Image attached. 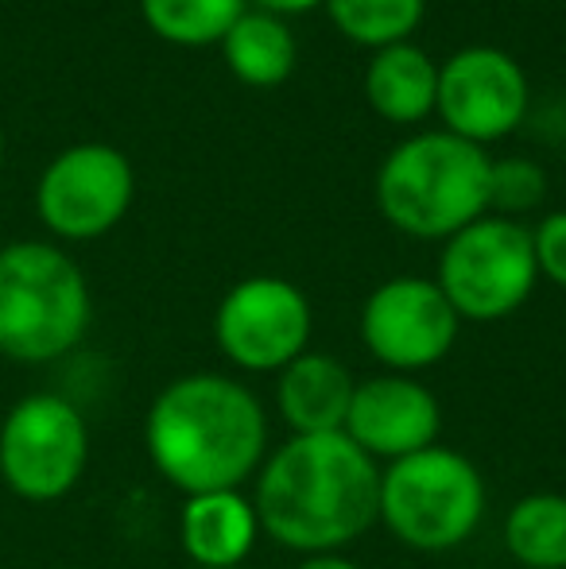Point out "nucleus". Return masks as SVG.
<instances>
[{"mask_svg":"<svg viewBox=\"0 0 566 569\" xmlns=\"http://www.w3.org/2000/svg\"><path fill=\"white\" fill-rule=\"evenodd\" d=\"M249 0H140V12L159 39L179 47L221 43Z\"/></svg>","mask_w":566,"mask_h":569,"instance_id":"a211bd4d","label":"nucleus"},{"mask_svg":"<svg viewBox=\"0 0 566 569\" xmlns=\"http://www.w3.org/2000/svg\"><path fill=\"white\" fill-rule=\"evenodd\" d=\"M489 151L454 132L396 143L377 171V210L419 240H450L489 213Z\"/></svg>","mask_w":566,"mask_h":569,"instance_id":"7ed1b4c3","label":"nucleus"},{"mask_svg":"<svg viewBox=\"0 0 566 569\" xmlns=\"http://www.w3.org/2000/svg\"><path fill=\"white\" fill-rule=\"evenodd\" d=\"M505 550L524 569H566V496H520L505 519Z\"/></svg>","mask_w":566,"mask_h":569,"instance_id":"f3484780","label":"nucleus"},{"mask_svg":"<svg viewBox=\"0 0 566 569\" xmlns=\"http://www.w3.org/2000/svg\"><path fill=\"white\" fill-rule=\"evenodd\" d=\"M137 194L132 163L109 143L67 148L39 179V218L67 240H93L129 213Z\"/></svg>","mask_w":566,"mask_h":569,"instance_id":"9d476101","label":"nucleus"},{"mask_svg":"<svg viewBox=\"0 0 566 569\" xmlns=\"http://www.w3.org/2000/svg\"><path fill=\"white\" fill-rule=\"evenodd\" d=\"M461 330V318L446 302L443 287L424 276L385 279L361 307V341L388 372L416 376L446 360Z\"/></svg>","mask_w":566,"mask_h":569,"instance_id":"1a4fd4ad","label":"nucleus"},{"mask_svg":"<svg viewBox=\"0 0 566 569\" xmlns=\"http://www.w3.org/2000/svg\"><path fill=\"white\" fill-rule=\"evenodd\" d=\"M547 198V174L539 163L520 156L508 159H493L489 167V210L497 218H513L516 213L536 210L539 202Z\"/></svg>","mask_w":566,"mask_h":569,"instance_id":"aec40b11","label":"nucleus"},{"mask_svg":"<svg viewBox=\"0 0 566 569\" xmlns=\"http://www.w3.org/2000/svg\"><path fill=\"white\" fill-rule=\"evenodd\" d=\"M90 461V427L62 396H28L0 427V477L31 503L62 500Z\"/></svg>","mask_w":566,"mask_h":569,"instance_id":"0eeeda50","label":"nucleus"},{"mask_svg":"<svg viewBox=\"0 0 566 569\" xmlns=\"http://www.w3.org/2000/svg\"><path fill=\"white\" fill-rule=\"evenodd\" d=\"M532 248H536V268L544 279L566 291V210H555L532 229Z\"/></svg>","mask_w":566,"mask_h":569,"instance_id":"412c9836","label":"nucleus"},{"mask_svg":"<svg viewBox=\"0 0 566 569\" xmlns=\"http://www.w3.org/2000/svg\"><path fill=\"white\" fill-rule=\"evenodd\" d=\"M260 535L295 555H338L380 519V465L346 435H291L260 465Z\"/></svg>","mask_w":566,"mask_h":569,"instance_id":"f257e3e1","label":"nucleus"},{"mask_svg":"<svg viewBox=\"0 0 566 569\" xmlns=\"http://www.w3.org/2000/svg\"><path fill=\"white\" fill-rule=\"evenodd\" d=\"M322 4L341 36L373 51L408 43L427 12V0H322Z\"/></svg>","mask_w":566,"mask_h":569,"instance_id":"6ab92c4d","label":"nucleus"},{"mask_svg":"<svg viewBox=\"0 0 566 569\" xmlns=\"http://www.w3.org/2000/svg\"><path fill=\"white\" fill-rule=\"evenodd\" d=\"M354 388V372L338 357L307 349L276 372V411L291 435H341Z\"/></svg>","mask_w":566,"mask_h":569,"instance_id":"ddd939ff","label":"nucleus"},{"mask_svg":"<svg viewBox=\"0 0 566 569\" xmlns=\"http://www.w3.org/2000/svg\"><path fill=\"white\" fill-rule=\"evenodd\" d=\"M260 539V519L241 488L187 496L179 516V542L198 569H241Z\"/></svg>","mask_w":566,"mask_h":569,"instance_id":"4468645a","label":"nucleus"},{"mask_svg":"<svg viewBox=\"0 0 566 569\" xmlns=\"http://www.w3.org/2000/svg\"><path fill=\"white\" fill-rule=\"evenodd\" d=\"M260 12H272V16H299V12H310L318 8L322 0H252Z\"/></svg>","mask_w":566,"mask_h":569,"instance_id":"4be33fe9","label":"nucleus"},{"mask_svg":"<svg viewBox=\"0 0 566 569\" xmlns=\"http://www.w3.org/2000/svg\"><path fill=\"white\" fill-rule=\"evenodd\" d=\"M143 446L159 477L179 492H226L265 465L268 415L241 380L190 372L151 399Z\"/></svg>","mask_w":566,"mask_h":569,"instance_id":"f03ea898","label":"nucleus"},{"mask_svg":"<svg viewBox=\"0 0 566 569\" xmlns=\"http://www.w3.org/2000/svg\"><path fill=\"white\" fill-rule=\"evenodd\" d=\"M295 54H299V43L284 16L260 12V8H245L241 20L221 39V59H226L229 74L257 90L284 86L295 70Z\"/></svg>","mask_w":566,"mask_h":569,"instance_id":"dca6fc26","label":"nucleus"},{"mask_svg":"<svg viewBox=\"0 0 566 569\" xmlns=\"http://www.w3.org/2000/svg\"><path fill=\"white\" fill-rule=\"evenodd\" d=\"M195 569H198V566H195Z\"/></svg>","mask_w":566,"mask_h":569,"instance_id":"393cba45","label":"nucleus"},{"mask_svg":"<svg viewBox=\"0 0 566 569\" xmlns=\"http://www.w3.org/2000/svg\"><path fill=\"white\" fill-rule=\"evenodd\" d=\"M90 326V287L67 252L8 244L0 252V352L23 365L59 360Z\"/></svg>","mask_w":566,"mask_h":569,"instance_id":"20e7f679","label":"nucleus"},{"mask_svg":"<svg viewBox=\"0 0 566 569\" xmlns=\"http://www.w3.org/2000/svg\"><path fill=\"white\" fill-rule=\"evenodd\" d=\"M310 330L315 315L307 295L280 276L241 279L214 310V341L241 372H284L307 352Z\"/></svg>","mask_w":566,"mask_h":569,"instance_id":"6e6552de","label":"nucleus"},{"mask_svg":"<svg viewBox=\"0 0 566 569\" xmlns=\"http://www.w3.org/2000/svg\"><path fill=\"white\" fill-rule=\"evenodd\" d=\"M446 132L485 143L516 132L528 113V74L500 47H461L438 67V106Z\"/></svg>","mask_w":566,"mask_h":569,"instance_id":"9b49d317","label":"nucleus"},{"mask_svg":"<svg viewBox=\"0 0 566 569\" xmlns=\"http://www.w3.org/2000/svg\"><path fill=\"white\" fill-rule=\"evenodd\" d=\"M0 151H4V136H0Z\"/></svg>","mask_w":566,"mask_h":569,"instance_id":"b1692460","label":"nucleus"},{"mask_svg":"<svg viewBox=\"0 0 566 569\" xmlns=\"http://www.w3.org/2000/svg\"><path fill=\"white\" fill-rule=\"evenodd\" d=\"M485 477L466 453L430 446L380 472V523L396 542L443 555L481 527Z\"/></svg>","mask_w":566,"mask_h":569,"instance_id":"39448f33","label":"nucleus"},{"mask_svg":"<svg viewBox=\"0 0 566 569\" xmlns=\"http://www.w3.org/2000/svg\"><path fill=\"white\" fill-rule=\"evenodd\" d=\"M438 430H443V407L435 391L416 376L385 372L357 380L341 435L361 446L377 465H393L400 457L438 446Z\"/></svg>","mask_w":566,"mask_h":569,"instance_id":"f8f14e48","label":"nucleus"},{"mask_svg":"<svg viewBox=\"0 0 566 569\" xmlns=\"http://www.w3.org/2000/svg\"><path fill=\"white\" fill-rule=\"evenodd\" d=\"M365 98L393 124H419L438 106V62L416 43L380 47L365 67Z\"/></svg>","mask_w":566,"mask_h":569,"instance_id":"2eb2a0df","label":"nucleus"},{"mask_svg":"<svg viewBox=\"0 0 566 569\" xmlns=\"http://www.w3.org/2000/svg\"><path fill=\"white\" fill-rule=\"evenodd\" d=\"M435 283L461 322H500L516 315L539 283L532 229L485 213L443 240Z\"/></svg>","mask_w":566,"mask_h":569,"instance_id":"423d86ee","label":"nucleus"},{"mask_svg":"<svg viewBox=\"0 0 566 569\" xmlns=\"http://www.w3.org/2000/svg\"><path fill=\"white\" fill-rule=\"evenodd\" d=\"M295 569H361V566L349 562L346 555H310V558H302Z\"/></svg>","mask_w":566,"mask_h":569,"instance_id":"5701e85b","label":"nucleus"}]
</instances>
